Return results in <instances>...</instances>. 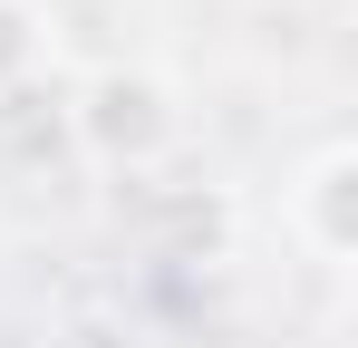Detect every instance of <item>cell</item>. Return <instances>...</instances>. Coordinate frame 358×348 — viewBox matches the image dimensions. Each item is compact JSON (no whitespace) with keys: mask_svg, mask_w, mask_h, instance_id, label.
Segmentation results:
<instances>
[{"mask_svg":"<svg viewBox=\"0 0 358 348\" xmlns=\"http://www.w3.org/2000/svg\"><path fill=\"white\" fill-rule=\"evenodd\" d=\"M349 194H358V145H329V155L310 165V184H300L310 242H320L329 261H349V252H358V213H349Z\"/></svg>","mask_w":358,"mask_h":348,"instance_id":"7a4b0ae2","label":"cell"},{"mask_svg":"<svg viewBox=\"0 0 358 348\" xmlns=\"http://www.w3.org/2000/svg\"><path fill=\"white\" fill-rule=\"evenodd\" d=\"M39 49H49V39H39V10H29V0H0V87H20V78L39 68Z\"/></svg>","mask_w":358,"mask_h":348,"instance_id":"3957f363","label":"cell"},{"mask_svg":"<svg viewBox=\"0 0 358 348\" xmlns=\"http://www.w3.org/2000/svg\"><path fill=\"white\" fill-rule=\"evenodd\" d=\"M78 136H87L107 165H155V155L175 145V107H165V87H155V78L107 68V78H87V87H78Z\"/></svg>","mask_w":358,"mask_h":348,"instance_id":"6da1fadb","label":"cell"}]
</instances>
